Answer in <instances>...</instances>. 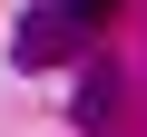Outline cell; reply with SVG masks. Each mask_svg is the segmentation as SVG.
Segmentation results:
<instances>
[{
  "mask_svg": "<svg viewBox=\"0 0 147 137\" xmlns=\"http://www.w3.org/2000/svg\"><path fill=\"white\" fill-rule=\"evenodd\" d=\"M10 49H20V68H59V59H79V20L69 10H20Z\"/></svg>",
  "mask_w": 147,
  "mask_h": 137,
  "instance_id": "1",
  "label": "cell"
},
{
  "mask_svg": "<svg viewBox=\"0 0 147 137\" xmlns=\"http://www.w3.org/2000/svg\"><path fill=\"white\" fill-rule=\"evenodd\" d=\"M108 118H118V79H108V68H88V79H79V127L108 137Z\"/></svg>",
  "mask_w": 147,
  "mask_h": 137,
  "instance_id": "2",
  "label": "cell"
},
{
  "mask_svg": "<svg viewBox=\"0 0 147 137\" xmlns=\"http://www.w3.org/2000/svg\"><path fill=\"white\" fill-rule=\"evenodd\" d=\"M59 10H69V20H108L118 0H59Z\"/></svg>",
  "mask_w": 147,
  "mask_h": 137,
  "instance_id": "3",
  "label": "cell"
}]
</instances>
